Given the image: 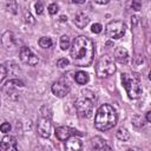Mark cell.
I'll return each mask as SVG.
<instances>
[{"label": "cell", "instance_id": "1", "mask_svg": "<svg viewBox=\"0 0 151 151\" xmlns=\"http://www.w3.org/2000/svg\"><path fill=\"white\" fill-rule=\"evenodd\" d=\"M70 52H71L72 61L76 66H80V67L90 66L94 57L93 41L85 35H79L73 40Z\"/></svg>", "mask_w": 151, "mask_h": 151}, {"label": "cell", "instance_id": "12", "mask_svg": "<svg viewBox=\"0 0 151 151\" xmlns=\"http://www.w3.org/2000/svg\"><path fill=\"white\" fill-rule=\"evenodd\" d=\"M81 147H83V143L79 138H77V136L71 137L66 140V144H65L66 151H81Z\"/></svg>", "mask_w": 151, "mask_h": 151}, {"label": "cell", "instance_id": "17", "mask_svg": "<svg viewBox=\"0 0 151 151\" xmlns=\"http://www.w3.org/2000/svg\"><path fill=\"white\" fill-rule=\"evenodd\" d=\"M74 79L79 85H85L88 81V74L84 71H78L74 74Z\"/></svg>", "mask_w": 151, "mask_h": 151}, {"label": "cell", "instance_id": "28", "mask_svg": "<svg viewBox=\"0 0 151 151\" xmlns=\"http://www.w3.org/2000/svg\"><path fill=\"white\" fill-rule=\"evenodd\" d=\"M25 21L26 22H29V24H34V19L31 15V13H26L25 14Z\"/></svg>", "mask_w": 151, "mask_h": 151}, {"label": "cell", "instance_id": "8", "mask_svg": "<svg viewBox=\"0 0 151 151\" xmlns=\"http://www.w3.org/2000/svg\"><path fill=\"white\" fill-rule=\"evenodd\" d=\"M19 57H20V60L26 64V65H29V66H34L38 64L39 61V58L33 53V51L27 47V46H24L21 47L20 50V53H19Z\"/></svg>", "mask_w": 151, "mask_h": 151}, {"label": "cell", "instance_id": "19", "mask_svg": "<svg viewBox=\"0 0 151 151\" xmlns=\"http://www.w3.org/2000/svg\"><path fill=\"white\" fill-rule=\"evenodd\" d=\"M38 44H39V46L42 47V48H50L53 42H52V39H51V38H48V37H41V38L39 39Z\"/></svg>", "mask_w": 151, "mask_h": 151}, {"label": "cell", "instance_id": "25", "mask_svg": "<svg viewBox=\"0 0 151 151\" xmlns=\"http://www.w3.org/2000/svg\"><path fill=\"white\" fill-rule=\"evenodd\" d=\"M6 74H7V71H6V67L4 66V65H1L0 64V83L5 79V77H6Z\"/></svg>", "mask_w": 151, "mask_h": 151}, {"label": "cell", "instance_id": "14", "mask_svg": "<svg viewBox=\"0 0 151 151\" xmlns=\"http://www.w3.org/2000/svg\"><path fill=\"white\" fill-rule=\"evenodd\" d=\"M17 146V139L13 137V136H5L2 139H1V143H0V147L5 149L6 151H11L13 147Z\"/></svg>", "mask_w": 151, "mask_h": 151}, {"label": "cell", "instance_id": "9", "mask_svg": "<svg viewBox=\"0 0 151 151\" xmlns=\"http://www.w3.org/2000/svg\"><path fill=\"white\" fill-rule=\"evenodd\" d=\"M51 90H52V93L55 97L63 98L66 94H68V92H70V84L65 79H59V80L53 83Z\"/></svg>", "mask_w": 151, "mask_h": 151}, {"label": "cell", "instance_id": "11", "mask_svg": "<svg viewBox=\"0 0 151 151\" xmlns=\"http://www.w3.org/2000/svg\"><path fill=\"white\" fill-rule=\"evenodd\" d=\"M91 144H92V146H93V149L96 151H113L112 147L106 143V140L103 139L99 136L93 137L91 139Z\"/></svg>", "mask_w": 151, "mask_h": 151}, {"label": "cell", "instance_id": "22", "mask_svg": "<svg viewBox=\"0 0 151 151\" xmlns=\"http://www.w3.org/2000/svg\"><path fill=\"white\" fill-rule=\"evenodd\" d=\"M58 11H59V6H58L55 2H53V4H51V5L48 6V12H50V14H55Z\"/></svg>", "mask_w": 151, "mask_h": 151}, {"label": "cell", "instance_id": "24", "mask_svg": "<svg viewBox=\"0 0 151 151\" xmlns=\"http://www.w3.org/2000/svg\"><path fill=\"white\" fill-rule=\"evenodd\" d=\"M101 29H103V26H101L100 24H93V25H92V28H91V31H92L93 33H100Z\"/></svg>", "mask_w": 151, "mask_h": 151}, {"label": "cell", "instance_id": "4", "mask_svg": "<svg viewBox=\"0 0 151 151\" xmlns=\"http://www.w3.org/2000/svg\"><path fill=\"white\" fill-rule=\"evenodd\" d=\"M51 129H52V111L48 106L44 105L40 109V113H39L38 133L44 138H48L51 134Z\"/></svg>", "mask_w": 151, "mask_h": 151}, {"label": "cell", "instance_id": "2", "mask_svg": "<svg viewBox=\"0 0 151 151\" xmlns=\"http://www.w3.org/2000/svg\"><path fill=\"white\" fill-rule=\"evenodd\" d=\"M117 123V112L116 110L109 105L104 104L101 105L94 117V126L99 131H106L112 129Z\"/></svg>", "mask_w": 151, "mask_h": 151}, {"label": "cell", "instance_id": "32", "mask_svg": "<svg viewBox=\"0 0 151 151\" xmlns=\"http://www.w3.org/2000/svg\"><path fill=\"white\" fill-rule=\"evenodd\" d=\"M71 2H72V4H84L85 1H84V0H80V1H71Z\"/></svg>", "mask_w": 151, "mask_h": 151}, {"label": "cell", "instance_id": "31", "mask_svg": "<svg viewBox=\"0 0 151 151\" xmlns=\"http://www.w3.org/2000/svg\"><path fill=\"white\" fill-rule=\"evenodd\" d=\"M94 2H96V4H99V5H105V4H107L109 1L106 0V1H94Z\"/></svg>", "mask_w": 151, "mask_h": 151}, {"label": "cell", "instance_id": "27", "mask_svg": "<svg viewBox=\"0 0 151 151\" xmlns=\"http://www.w3.org/2000/svg\"><path fill=\"white\" fill-rule=\"evenodd\" d=\"M131 7H132V9H134V11H139V9L142 8V2H140V1H132Z\"/></svg>", "mask_w": 151, "mask_h": 151}, {"label": "cell", "instance_id": "16", "mask_svg": "<svg viewBox=\"0 0 151 151\" xmlns=\"http://www.w3.org/2000/svg\"><path fill=\"white\" fill-rule=\"evenodd\" d=\"M1 42L2 45L6 47V48H12L14 46V38H13V33L7 31L2 34V38H1Z\"/></svg>", "mask_w": 151, "mask_h": 151}, {"label": "cell", "instance_id": "10", "mask_svg": "<svg viewBox=\"0 0 151 151\" xmlns=\"http://www.w3.org/2000/svg\"><path fill=\"white\" fill-rule=\"evenodd\" d=\"M55 136L59 140H67L68 138L74 136H83V133L70 126H59L55 129Z\"/></svg>", "mask_w": 151, "mask_h": 151}, {"label": "cell", "instance_id": "30", "mask_svg": "<svg viewBox=\"0 0 151 151\" xmlns=\"http://www.w3.org/2000/svg\"><path fill=\"white\" fill-rule=\"evenodd\" d=\"M126 151H139V149H138V147H136V146H133V147H130V149H127Z\"/></svg>", "mask_w": 151, "mask_h": 151}, {"label": "cell", "instance_id": "3", "mask_svg": "<svg viewBox=\"0 0 151 151\" xmlns=\"http://www.w3.org/2000/svg\"><path fill=\"white\" fill-rule=\"evenodd\" d=\"M122 84L131 99H137L142 94V81L137 73H122Z\"/></svg>", "mask_w": 151, "mask_h": 151}, {"label": "cell", "instance_id": "5", "mask_svg": "<svg viewBox=\"0 0 151 151\" xmlns=\"http://www.w3.org/2000/svg\"><path fill=\"white\" fill-rule=\"evenodd\" d=\"M114 72H116V64L113 59L107 54L101 55L96 64V74L99 78H105L113 74Z\"/></svg>", "mask_w": 151, "mask_h": 151}, {"label": "cell", "instance_id": "6", "mask_svg": "<svg viewBox=\"0 0 151 151\" xmlns=\"http://www.w3.org/2000/svg\"><path fill=\"white\" fill-rule=\"evenodd\" d=\"M76 109L80 117H91L93 112V96H88L83 91V96L76 100Z\"/></svg>", "mask_w": 151, "mask_h": 151}, {"label": "cell", "instance_id": "13", "mask_svg": "<svg viewBox=\"0 0 151 151\" xmlns=\"http://www.w3.org/2000/svg\"><path fill=\"white\" fill-rule=\"evenodd\" d=\"M114 59L120 64H126L129 61V52L126 48L119 46L114 51Z\"/></svg>", "mask_w": 151, "mask_h": 151}, {"label": "cell", "instance_id": "29", "mask_svg": "<svg viewBox=\"0 0 151 151\" xmlns=\"http://www.w3.org/2000/svg\"><path fill=\"white\" fill-rule=\"evenodd\" d=\"M146 122H149V123L151 122V112L150 111L146 112Z\"/></svg>", "mask_w": 151, "mask_h": 151}, {"label": "cell", "instance_id": "21", "mask_svg": "<svg viewBox=\"0 0 151 151\" xmlns=\"http://www.w3.org/2000/svg\"><path fill=\"white\" fill-rule=\"evenodd\" d=\"M68 59H66V58H60V59H58L57 60V66L58 67H60V68H63V67H66L67 65H68Z\"/></svg>", "mask_w": 151, "mask_h": 151}, {"label": "cell", "instance_id": "20", "mask_svg": "<svg viewBox=\"0 0 151 151\" xmlns=\"http://www.w3.org/2000/svg\"><path fill=\"white\" fill-rule=\"evenodd\" d=\"M60 48L63 50V51H66L67 48H70L71 47V44H70V38H68V35H63L61 38H60Z\"/></svg>", "mask_w": 151, "mask_h": 151}, {"label": "cell", "instance_id": "26", "mask_svg": "<svg viewBox=\"0 0 151 151\" xmlns=\"http://www.w3.org/2000/svg\"><path fill=\"white\" fill-rule=\"evenodd\" d=\"M35 12H37L38 14H41V13L44 12V5H42V2L38 1V2L35 4Z\"/></svg>", "mask_w": 151, "mask_h": 151}, {"label": "cell", "instance_id": "18", "mask_svg": "<svg viewBox=\"0 0 151 151\" xmlns=\"http://www.w3.org/2000/svg\"><path fill=\"white\" fill-rule=\"evenodd\" d=\"M117 138H118L119 140L126 142V140L130 139V132H129L125 127H120V129H118V131H117Z\"/></svg>", "mask_w": 151, "mask_h": 151}, {"label": "cell", "instance_id": "33", "mask_svg": "<svg viewBox=\"0 0 151 151\" xmlns=\"http://www.w3.org/2000/svg\"><path fill=\"white\" fill-rule=\"evenodd\" d=\"M0 151H6L5 149H2V147H0Z\"/></svg>", "mask_w": 151, "mask_h": 151}, {"label": "cell", "instance_id": "15", "mask_svg": "<svg viewBox=\"0 0 151 151\" xmlns=\"http://www.w3.org/2000/svg\"><path fill=\"white\" fill-rule=\"evenodd\" d=\"M88 22H90V19H88V17H87L85 13L79 12V13H77V14L74 15V25H76L77 27L84 28V27L87 26Z\"/></svg>", "mask_w": 151, "mask_h": 151}, {"label": "cell", "instance_id": "7", "mask_svg": "<svg viewBox=\"0 0 151 151\" xmlns=\"http://www.w3.org/2000/svg\"><path fill=\"white\" fill-rule=\"evenodd\" d=\"M106 34L111 39H119L125 34L126 25L122 20H112L105 27Z\"/></svg>", "mask_w": 151, "mask_h": 151}, {"label": "cell", "instance_id": "23", "mask_svg": "<svg viewBox=\"0 0 151 151\" xmlns=\"http://www.w3.org/2000/svg\"><path fill=\"white\" fill-rule=\"evenodd\" d=\"M0 131L4 132V133H7L11 131V124L9 123H2L0 125Z\"/></svg>", "mask_w": 151, "mask_h": 151}]
</instances>
